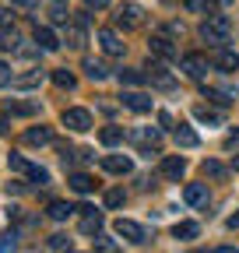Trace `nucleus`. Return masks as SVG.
<instances>
[{"label":"nucleus","instance_id":"nucleus-38","mask_svg":"<svg viewBox=\"0 0 239 253\" xmlns=\"http://www.w3.org/2000/svg\"><path fill=\"white\" fill-rule=\"evenodd\" d=\"M25 176H28V179H36V183H49V172H46L42 166H32V169H28Z\"/></svg>","mask_w":239,"mask_h":253},{"label":"nucleus","instance_id":"nucleus-25","mask_svg":"<svg viewBox=\"0 0 239 253\" xmlns=\"http://www.w3.org/2000/svg\"><path fill=\"white\" fill-rule=\"evenodd\" d=\"M25 141L28 144H49L53 141V130H49V126H32V130L25 134Z\"/></svg>","mask_w":239,"mask_h":253},{"label":"nucleus","instance_id":"nucleus-44","mask_svg":"<svg viewBox=\"0 0 239 253\" xmlns=\"http://www.w3.org/2000/svg\"><path fill=\"white\" fill-rule=\"evenodd\" d=\"M211 253H239L236 246H218V250H211Z\"/></svg>","mask_w":239,"mask_h":253},{"label":"nucleus","instance_id":"nucleus-2","mask_svg":"<svg viewBox=\"0 0 239 253\" xmlns=\"http://www.w3.org/2000/svg\"><path fill=\"white\" fill-rule=\"evenodd\" d=\"M113 232H116L120 239H127V243H144V239H148V232L137 225V221H130V218H116V221H113Z\"/></svg>","mask_w":239,"mask_h":253},{"label":"nucleus","instance_id":"nucleus-32","mask_svg":"<svg viewBox=\"0 0 239 253\" xmlns=\"http://www.w3.org/2000/svg\"><path fill=\"white\" fill-rule=\"evenodd\" d=\"M53 84H56V88H67V91H71V88H74L78 81H74V74H71V71H53Z\"/></svg>","mask_w":239,"mask_h":253},{"label":"nucleus","instance_id":"nucleus-28","mask_svg":"<svg viewBox=\"0 0 239 253\" xmlns=\"http://www.w3.org/2000/svg\"><path fill=\"white\" fill-rule=\"evenodd\" d=\"M99 229H102V214H99V211H95V214H84V221H81V232H84V236H95Z\"/></svg>","mask_w":239,"mask_h":253},{"label":"nucleus","instance_id":"nucleus-43","mask_svg":"<svg viewBox=\"0 0 239 253\" xmlns=\"http://www.w3.org/2000/svg\"><path fill=\"white\" fill-rule=\"evenodd\" d=\"M84 4H88V7H99V11H102V7H109V0H84Z\"/></svg>","mask_w":239,"mask_h":253},{"label":"nucleus","instance_id":"nucleus-45","mask_svg":"<svg viewBox=\"0 0 239 253\" xmlns=\"http://www.w3.org/2000/svg\"><path fill=\"white\" fill-rule=\"evenodd\" d=\"M236 225H239V211H236V214L229 218V229H236Z\"/></svg>","mask_w":239,"mask_h":253},{"label":"nucleus","instance_id":"nucleus-10","mask_svg":"<svg viewBox=\"0 0 239 253\" xmlns=\"http://www.w3.org/2000/svg\"><path fill=\"white\" fill-rule=\"evenodd\" d=\"M130 141H137L141 148H159L162 134H159V126H141V130H130Z\"/></svg>","mask_w":239,"mask_h":253},{"label":"nucleus","instance_id":"nucleus-13","mask_svg":"<svg viewBox=\"0 0 239 253\" xmlns=\"http://www.w3.org/2000/svg\"><path fill=\"white\" fill-rule=\"evenodd\" d=\"M172 137H176V144H179V148H197V144H200L197 130H194V126H187V123H176Z\"/></svg>","mask_w":239,"mask_h":253},{"label":"nucleus","instance_id":"nucleus-51","mask_svg":"<svg viewBox=\"0 0 239 253\" xmlns=\"http://www.w3.org/2000/svg\"><path fill=\"white\" fill-rule=\"evenodd\" d=\"M67 253H74V250H67Z\"/></svg>","mask_w":239,"mask_h":253},{"label":"nucleus","instance_id":"nucleus-42","mask_svg":"<svg viewBox=\"0 0 239 253\" xmlns=\"http://www.w3.org/2000/svg\"><path fill=\"white\" fill-rule=\"evenodd\" d=\"M7 81H14V78H11V71H7V63H0V84H7Z\"/></svg>","mask_w":239,"mask_h":253},{"label":"nucleus","instance_id":"nucleus-20","mask_svg":"<svg viewBox=\"0 0 239 253\" xmlns=\"http://www.w3.org/2000/svg\"><path fill=\"white\" fill-rule=\"evenodd\" d=\"M197 232H200L197 221H176V225H172V236L176 239H197Z\"/></svg>","mask_w":239,"mask_h":253},{"label":"nucleus","instance_id":"nucleus-24","mask_svg":"<svg viewBox=\"0 0 239 253\" xmlns=\"http://www.w3.org/2000/svg\"><path fill=\"white\" fill-rule=\"evenodd\" d=\"M0 49H4V53H18L21 49V36H18L14 28L11 32H0Z\"/></svg>","mask_w":239,"mask_h":253},{"label":"nucleus","instance_id":"nucleus-16","mask_svg":"<svg viewBox=\"0 0 239 253\" xmlns=\"http://www.w3.org/2000/svg\"><path fill=\"white\" fill-rule=\"evenodd\" d=\"M183 201H187L190 208H204V204H207V186H204V183H190V186L183 190Z\"/></svg>","mask_w":239,"mask_h":253},{"label":"nucleus","instance_id":"nucleus-37","mask_svg":"<svg viewBox=\"0 0 239 253\" xmlns=\"http://www.w3.org/2000/svg\"><path fill=\"white\" fill-rule=\"evenodd\" d=\"M211 4H215V0H187V11H207V14H211Z\"/></svg>","mask_w":239,"mask_h":253},{"label":"nucleus","instance_id":"nucleus-21","mask_svg":"<svg viewBox=\"0 0 239 253\" xmlns=\"http://www.w3.org/2000/svg\"><path fill=\"white\" fill-rule=\"evenodd\" d=\"M204 99H207V102H215V106H222V109H225V106H229V102L236 99V95H232V91H222V88H204Z\"/></svg>","mask_w":239,"mask_h":253},{"label":"nucleus","instance_id":"nucleus-48","mask_svg":"<svg viewBox=\"0 0 239 253\" xmlns=\"http://www.w3.org/2000/svg\"><path fill=\"white\" fill-rule=\"evenodd\" d=\"M232 166H236V169H239V155H236V158H232Z\"/></svg>","mask_w":239,"mask_h":253},{"label":"nucleus","instance_id":"nucleus-4","mask_svg":"<svg viewBox=\"0 0 239 253\" xmlns=\"http://www.w3.org/2000/svg\"><path fill=\"white\" fill-rule=\"evenodd\" d=\"M179 67H183V74H187V78L200 81V78L207 74V60H204L200 53H187L183 60H179Z\"/></svg>","mask_w":239,"mask_h":253},{"label":"nucleus","instance_id":"nucleus-46","mask_svg":"<svg viewBox=\"0 0 239 253\" xmlns=\"http://www.w3.org/2000/svg\"><path fill=\"white\" fill-rule=\"evenodd\" d=\"M4 130H7V120H4V116H0V134H4Z\"/></svg>","mask_w":239,"mask_h":253},{"label":"nucleus","instance_id":"nucleus-47","mask_svg":"<svg viewBox=\"0 0 239 253\" xmlns=\"http://www.w3.org/2000/svg\"><path fill=\"white\" fill-rule=\"evenodd\" d=\"M11 4H32V0H11Z\"/></svg>","mask_w":239,"mask_h":253},{"label":"nucleus","instance_id":"nucleus-49","mask_svg":"<svg viewBox=\"0 0 239 253\" xmlns=\"http://www.w3.org/2000/svg\"><path fill=\"white\" fill-rule=\"evenodd\" d=\"M215 4H232V0H215Z\"/></svg>","mask_w":239,"mask_h":253},{"label":"nucleus","instance_id":"nucleus-9","mask_svg":"<svg viewBox=\"0 0 239 253\" xmlns=\"http://www.w3.org/2000/svg\"><path fill=\"white\" fill-rule=\"evenodd\" d=\"M102 169L113 172V176H127V172L134 169V162H130L127 155H106V158H102Z\"/></svg>","mask_w":239,"mask_h":253},{"label":"nucleus","instance_id":"nucleus-1","mask_svg":"<svg viewBox=\"0 0 239 253\" xmlns=\"http://www.w3.org/2000/svg\"><path fill=\"white\" fill-rule=\"evenodd\" d=\"M229 32H232V21L225 18V14H207V21L200 25V39L207 42V46H225L229 42Z\"/></svg>","mask_w":239,"mask_h":253},{"label":"nucleus","instance_id":"nucleus-8","mask_svg":"<svg viewBox=\"0 0 239 253\" xmlns=\"http://www.w3.org/2000/svg\"><path fill=\"white\" fill-rule=\"evenodd\" d=\"M141 21H144V11L137 4H123L116 11V25H123V28H137Z\"/></svg>","mask_w":239,"mask_h":253},{"label":"nucleus","instance_id":"nucleus-14","mask_svg":"<svg viewBox=\"0 0 239 253\" xmlns=\"http://www.w3.org/2000/svg\"><path fill=\"white\" fill-rule=\"evenodd\" d=\"M123 106L134 113H152V99L144 91H123Z\"/></svg>","mask_w":239,"mask_h":253},{"label":"nucleus","instance_id":"nucleus-11","mask_svg":"<svg viewBox=\"0 0 239 253\" xmlns=\"http://www.w3.org/2000/svg\"><path fill=\"white\" fill-rule=\"evenodd\" d=\"M148 46H152V53H155L159 60H176V56H179V49H176L165 36H152V39H148Z\"/></svg>","mask_w":239,"mask_h":253},{"label":"nucleus","instance_id":"nucleus-12","mask_svg":"<svg viewBox=\"0 0 239 253\" xmlns=\"http://www.w3.org/2000/svg\"><path fill=\"white\" fill-rule=\"evenodd\" d=\"M36 46H39V49H46V53L60 49V39H56V32H53V28H46V25H36Z\"/></svg>","mask_w":239,"mask_h":253},{"label":"nucleus","instance_id":"nucleus-31","mask_svg":"<svg viewBox=\"0 0 239 253\" xmlns=\"http://www.w3.org/2000/svg\"><path fill=\"white\" fill-rule=\"evenodd\" d=\"M7 166H11L14 172H28V169H32V162H28L25 155H18V151H11V155H7Z\"/></svg>","mask_w":239,"mask_h":253},{"label":"nucleus","instance_id":"nucleus-40","mask_svg":"<svg viewBox=\"0 0 239 253\" xmlns=\"http://www.w3.org/2000/svg\"><path fill=\"white\" fill-rule=\"evenodd\" d=\"M64 246H67V236H64V232L49 236V250H64Z\"/></svg>","mask_w":239,"mask_h":253},{"label":"nucleus","instance_id":"nucleus-27","mask_svg":"<svg viewBox=\"0 0 239 253\" xmlns=\"http://www.w3.org/2000/svg\"><path fill=\"white\" fill-rule=\"evenodd\" d=\"M49 21H56V25H71L67 4H49Z\"/></svg>","mask_w":239,"mask_h":253},{"label":"nucleus","instance_id":"nucleus-7","mask_svg":"<svg viewBox=\"0 0 239 253\" xmlns=\"http://www.w3.org/2000/svg\"><path fill=\"white\" fill-rule=\"evenodd\" d=\"M144 78L152 81L155 88H165V91H169V88H176V78H172V74H169V71L162 67V63H148V71H144Z\"/></svg>","mask_w":239,"mask_h":253},{"label":"nucleus","instance_id":"nucleus-30","mask_svg":"<svg viewBox=\"0 0 239 253\" xmlns=\"http://www.w3.org/2000/svg\"><path fill=\"white\" fill-rule=\"evenodd\" d=\"M39 81H42V71H32V74H21V78H14L11 84H14V88H36Z\"/></svg>","mask_w":239,"mask_h":253},{"label":"nucleus","instance_id":"nucleus-18","mask_svg":"<svg viewBox=\"0 0 239 253\" xmlns=\"http://www.w3.org/2000/svg\"><path fill=\"white\" fill-rule=\"evenodd\" d=\"M84 74L92 78V81H106V78H109V67H106L102 60H92V56H88V60H84Z\"/></svg>","mask_w":239,"mask_h":253},{"label":"nucleus","instance_id":"nucleus-39","mask_svg":"<svg viewBox=\"0 0 239 253\" xmlns=\"http://www.w3.org/2000/svg\"><path fill=\"white\" fill-rule=\"evenodd\" d=\"M7 25H14V11L11 7H0V28H7Z\"/></svg>","mask_w":239,"mask_h":253},{"label":"nucleus","instance_id":"nucleus-6","mask_svg":"<svg viewBox=\"0 0 239 253\" xmlns=\"http://www.w3.org/2000/svg\"><path fill=\"white\" fill-rule=\"evenodd\" d=\"M159 172L165 176V179H179L187 172V158L183 155H165L162 162H159Z\"/></svg>","mask_w":239,"mask_h":253},{"label":"nucleus","instance_id":"nucleus-34","mask_svg":"<svg viewBox=\"0 0 239 253\" xmlns=\"http://www.w3.org/2000/svg\"><path fill=\"white\" fill-rule=\"evenodd\" d=\"M204 176L222 179V176H225V166H222V162H215V158H207V162H204Z\"/></svg>","mask_w":239,"mask_h":253},{"label":"nucleus","instance_id":"nucleus-36","mask_svg":"<svg viewBox=\"0 0 239 253\" xmlns=\"http://www.w3.org/2000/svg\"><path fill=\"white\" fill-rule=\"evenodd\" d=\"M123 201H127L123 190H109L106 194V208H123Z\"/></svg>","mask_w":239,"mask_h":253},{"label":"nucleus","instance_id":"nucleus-23","mask_svg":"<svg viewBox=\"0 0 239 253\" xmlns=\"http://www.w3.org/2000/svg\"><path fill=\"white\" fill-rule=\"evenodd\" d=\"M4 106H7V113H14V116H32V113H39V102H14V99H7Z\"/></svg>","mask_w":239,"mask_h":253},{"label":"nucleus","instance_id":"nucleus-19","mask_svg":"<svg viewBox=\"0 0 239 253\" xmlns=\"http://www.w3.org/2000/svg\"><path fill=\"white\" fill-rule=\"evenodd\" d=\"M99 141H102L106 148H116L120 141H123V126H113V123L102 126V130H99Z\"/></svg>","mask_w":239,"mask_h":253},{"label":"nucleus","instance_id":"nucleus-29","mask_svg":"<svg viewBox=\"0 0 239 253\" xmlns=\"http://www.w3.org/2000/svg\"><path fill=\"white\" fill-rule=\"evenodd\" d=\"M194 116H197L200 123H211V126H218V123H222V113L207 109V106H197V109H194Z\"/></svg>","mask_w":239,"mask_h":253},{"label":"nucleus","instance_id":"nucleus-17","mask_svg":"<svg viewBox=\"0 0 239 253\" xmlns=\"http://www.w3.org/2000/svg\"><path fill=\"white\" fill-rule=\"evenodd\" d=\"M71 190H74V194H92L95 179L88 176V172H71Z\"/></svg>","mask_w":239,"mask_h":253},{"label":"nucleus","instance_id":"nucleus-35","mask_svg":"<svg viewBox=\"0 0 239 253\" xmlns=\"http://www.w3.org/2000/svg\"><path fill=\"white\" fill-rule=\"evenodd\" d=\"M14 246H18V232L14 229L0 236V253H14Z\"/></svg>","mask_w":239,"mask_h":253},{"label":"nucleus","instance_id":"nucleus-22","mask_svg":"<svg viewBox=\"0 0 239 253\" xmlns=\"http://www.w3.org/2000/svg\"><path fill=\"white\" fill-rule=\"evenodd\" d=\"M64 42H67L71 49H81V46H84V25H67Z\"/></svg>","mask_w":239,"mask_h":253},{"label":"nucleus","instance_id":"nucleus-26","mask_svg":"<svg viewBox=\"0 0 239 253\" xmlns=\"http://www.w3.org/2000/svg\"><path fill=\"white\" fill-rule=\"evenodd\" d=\"M71 211H74V208H71V204H67V201H53V204H49V211H46V214H49V218H53V221H67V218H71Z\"/></svg>","mask_w":239,"mask_h":253},{"label":"nucleus","instance_id":"nucleus-41","mask_svg":"<svg viewBox=\"0 0 239 253\" xmlns=\"http://www.w3.org/2000/svg\"><path fill=\"white\" fill-rule=\"evenodd\" d=\"M99 253H116V243L113 239H99Z\"/></svg>","mask_w":239,"mask_h":253},{"label":"nucleus","instance_id":"nucleus-33","mask_svg":"<svg viewBox=\"0 0 239 253\" xmlns=\"http://www.w3.org/2000/svg\"><path fill=\"white\" fill-rule=\"evenodd\" d=\"M141 81H148L141 71H120V84H130V88H137Z\"/></svg>","mask_w":239,"mask_h":253},{"label":"nucleus","instance_id":"nucleus-50","mask_svg":"<svg viewBox=\"0 0 239 253\" xmlns=\"http://www.w3.org/2000/svg\"><path fill=\"white\" fill-rule=\"evenodd\" d=\"M53 4H67V0H53Z\"/></svg>","mask_w":239,"mask_h":253},{"label":"nucleus","instance_id":"nucleus-15","mask_svg":"<svg viewBox=\"0 0 239 253\" xmlns=\"http://www.w3.org/2000/svg\"><path fill=\"white\" fill-rule=\"evenodd\" d=\"M215 67L218 71H225V74H232V71H239V53L236 49H218V56H215Z\"/></svg>","mask_w":239,"mask_h":253},{"label":"nucleus","instance_id":"nucleus-3","mask_svg":"<svg viewBox=\"0 0 239 253\" xmlns=\"http://www.w3.org/2000/svg\"><path fill=\"white\" fill-rule=\"evenodd\" d=\"M95 39H99V46H102L106 56H123V49H127L123 42H120V36H116L113 28H99V32H95Z\"/></svg>","mask_w":239,"mask_h":253},{"label":"nucleus","instance_id":"nucleus-5","mask_svg":"<svg viewBox=\"0 0 239 253\" xmlns=\"http://www.w3.org/2000/svg\"><path fill=\"white\" fill-rule=\"evenodd\" d=\"M64 126L84 134L88 126H92V113H88V109H64Z\"/></svg>","mask_w":239,"mask_h":253}]
</instances>
